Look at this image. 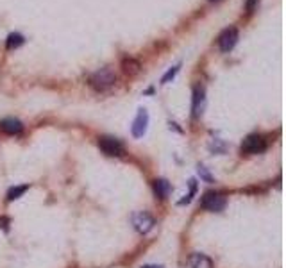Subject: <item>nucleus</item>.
<instances>
[{
    "label": "nucleus",
    "mask_w": 286,
    "mask_h": 268,
    "mask_svg": "<svg viewBox=\"0 0 286 268\" xmlns=\"http://www.w3.org/2000/svg\"><path fill=\"white\" fill-rule=\"evenodd\" d=\"M267 150V140L261 134H249L241 142V152L245 154H261Z\"/></svg>",
    "instance_id": "f03ea898"
},
{
    "label": "nucleus",
    "mask_w": 286,
    "mask_h": 268,
    "mask_svg": "<svg viewBox=\"0 0 286 268\" xmlns=\"http://www.w3.org/2000/svg\"><path fill=\"white\" fill-rule=\"evenodd\" d=\"M236 41H238V31H236L235 27H229V29H225L222 34H220V38H218V47H220V50H222L223 54H227V52H231L235 48Z\"/></svg>",
    "instance_id": "0eeeda50"
},
{
    "label": "nucleus",
    "mask_w": 286,
    "mask_h": 268,
    "mask_svg": "<svg viewBox=\"0 0 286 268\" xmlns=\"http://www.w3.org/2000/svg\"><path fill=\"white\" fill-rule=\"evenodd\" d=\"M142 268H163V267H159V265H143Z\"/></svg>",
    "instance_id": "a211bd4d"
},
{
    "label": "nucleus",
    "mask_w": 286,
    "mask_h": 268,
    "mask_svg": "<svg viewBox=\"0 0 286 268\" xmlns=\"http://www.w3.org/2000/svg\"><path fill=\"white\" fill-rule=\"evenodd\" d=\"M202 104H204V90L197 86L193 90V104H191V111H193V116H199L200 109H202Z\"/></svg>",
    "instance_id": "9b49d317"
},
{
    "label": "nucleus",
    "mask_w": 286,
    "mask_h": 268,
    "mask_svg": "<svg viewBox=\"0 0 286 268\" xmlns=\"http://www.w3.org/2000/svg\"><path fill=\"white\" fill-rule=\"evenodd\" d=\"M23 36L22 34H18V32H13V34L7 36V43L6 47L9 48V50H13V48H18L20 45H23Z\"/></svg>",
    "instance_id": "ddd939ff"
},
{
    "label": "nucleus",
    "mask_w": 286,
    "mask_h": 268,
    "mask_svg": "<svg viewBox=\"0 0 286 268\" xmlns=\"http://www.w3.org/2000/svg\"><path fill=\"white\" fill-rule=\"evenodd\" d=\"M188 267L190 268H215L213 261L206 254H200V252H193L188 259Z\"/></svg>",
    "instance_id": "6e6552de"
},
{
    "label": "nucleus",
    "mask_w": 286,
    "mask_h": 268,
    "mask_svg": "<svg viewBox=\"0 0 286 268\" xmlns=\"http://www.w3.org/2000/svg\"><path fill=\"white\" fill-rule=\"evenodd\" d=\"M122 66H124V72L129 75H134L140 72V63L138 61H134V59H124V63H122Z\"/></svg>",
    "instance_id": "4468645a"
},
{
    "label": "nucleus",
    "mask_w": 286,
    "mask_h": 268,
    "mask_svg": "<svg viewBox=\"0 0 286 268\" xmlns=\"http://www.w3.org/2000/svg\"><path fill=\"white\" fill-rule=\"evenodd\" d=\"M152 186H154L156 197H159V199H166L172 191V184L166 179H156L154 183H152Z\"/></svg>",
    "instance_id": "9d476101"
},
{
    "label": "nucleus",
    "mask_w": 286,
    "mask_h": 268,
    "mask_svg": "<svg viewBox=\"0 0 286 268\" xmlns=\"http://www.w3.org/2000/svg\"><path fill=\"white\" fill-rule=\"evenodd\" d=\"M132 225L140 234H147L152 231V227L156 225L154 217L147 211H138L132 215Z\"/></svg>",
    "instance_id": "7ed1b4c3"
},
{
    "label": "nucleus",
    "mask_w": 286,
    "mask_h": 268,
    "mask_svg": "<svg viewBox=\"0 0 286 268\" xmlns=\"http://www.w3.org/2000/svg\"><path fill=\"white\" fill-rule=\"evenodd\" d=\"M225 204H227L225 197H223L222 193H215V191L206 193L204 199H202V207H204L206 211H211V213L222 211L223 207H225Z\"/></svg>",
    "instance_id": "39448f33"
},
{
    "label": "nucleus",
    "mask_w": 286,
    "mask_h": 268,
    "mask_svg": "<svg viewBox=\"0 0 286 268\" xmlns=\"http://www.w3.org/2000/svg\"><path fill=\"white\" fill-rule=\"evenodd\" d=\"M29 189V184H22V186H15V188H11L9 191H7V200L9 202H13V200L20 199L25 191Z\"/></svg>",
    "instance_id": "f8f14e48"
},
{
    "label": "nucleus",
    "mask_w": 286,
    "mask_h": 268,
    "mask_svg": "<svg viewBox=\"0 0 286 268\" xmlns=\"http://www.w3.org/2000/svg\"><path fill=\"white\" fill-rule=\"evenodd\" d=\"M199 173H200V177H202V179H206L207 183H213L211 175H209V173H207V172H206V168H204V166H199Z\"/></svg>",
    "instance_id": "dca6fc26"
},
{
    "label": "nucleus",
    "mask_w": 286,
    "mask_h": 268,
    "mask_svg": "<svg viewBox=\"0 0 286 268\" xmlns=\"http://www.w3.org/2000/svg\"><path fill=\"white\" fill-rule=\"evenodd\" d=\"M179 68H181V64H175V66H172L168 72H166L163 77H161V84H168L175 75H177V72H179Z\"/></svg>",
    "instance_id": "2eb2a0df"
},
{
    "label": "nucleus",
    "mask_w": 286,
    "mask_h": 268,
    "mask_svg": "<svg viewBox=\"0 0 286 268\" xmlns=\"http://www.w3.org/2000/svg\"><path fill=\"white\" fill-rule=\"evenodd\" d=\"M0 129L6 132V134H20L23 129L22 122L16 118H4L0 122Z\"/></svg>",
    "instance_id": "1a4fd4ad"
},
{
    "label": "nucleus",
    "mask_w": 286,
    "mask_h": 268,
    "mask_svg": "<svg viewBox=\"0 0 286 268\" xmlns=\"http://www.w3.org/2000/svg\"><path fill=\"white\" fill-rule=\"evenodd\" d=\"M209 2H218V0H209Z\"/></svg>",
    "instance_id": "6ab92c4d"
},
{
    "label": "nucleus",
    "mask_w": 286,
    "mask_h": 268,
    "mask_svg": "<svg viewBox=\"0 0 286 268\" xmlns=\"http://www.w3.org/2000/svg\"><path fill=\"white\" fill-rule=\"evenodd\" d=\"M114 82H116V74H114V70L111 68V66L97 70V72L90 77V84H92V88L97 90V92H106V90H109Z\"/></svg>",
    "instance_id": "f257e3e1"
},
{
    "label": "nucleus",
    "mask_w": 286,
    "mask_h": 268,
    "mask_svg": "<svg viewBox=\"0 0 286 268\" xmlns=\"http://www.w3.org/2000/svg\"><path fill=\"white\" fill-rule=\"evenodd\" d=\"M147 127H149V113L147 109H138V114L134 122H132L131 132L134 138H143V134L147 132Z\"/></svg>",
    "instance_id": "423d86ee"
},
{
    "label": "nucleus",
    "mask_w": 286,
    "mask_h": 268,
    "mask_svg": "<svg viewBox=\"0 0 286 268\" xmlns=\"http://www.w3.org/2000/svg\"><path fill=\"white\" fill-rule=\"evenodd\" d=\"M98 147H100V150H102L104 154L111 156V158L124 154V145H122V142L118 140V138L102 136L100 140H98Z\"/></svg>",
    "instance_id": "20e7f679"
},
{
    "label": "nucleus",
    "mask_w": 286,
    "mask_h": 268,
    "mask_svg": "<svg viewBox=\"0 0 286 268\" xmlns=\"http://www.w3.org/2000/svg\"><path fill=\"white\" fill-rule=\"evenodd\" d=\"M256 4H257V0H247V11H249V13L254 11Z\"/></svg>",
    "instance_id": "f3484780"
}]
</instances>
